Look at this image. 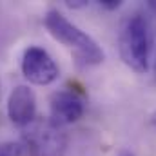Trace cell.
Segmentation results:
<instances>
[{
    "label": "cell",
    "mask_w": 156,
    "mask_h": 156,
    "mask_svg": "<svg viewBox=\"0 0 156 156\" xmlns=\"http://www.w3.org/2000/svg\"><path fill=\"white\" fill-rule=\"evenodd\" d=\"M98 4H100L102 7L109 9V11H115V9H118V7L122 5V2H120V0H100Z\"/></svg>",
    "instance_id": "ba28073f"
},
{
    "label": "cell",
    "mask_w": 156,
    "mask_h": 156,
    "mask_svg": "<svg viewBox=\"0 0 156 156\" xmlns=\"http://www.w3.org/2000/svg\"><path fill=\"white\" fill-rule=\"evenodd\" d=\"M7 116L18 127H27L37 116V96L29 85H16L7 98Z\"/></svg>",
    "instance_id": "8992f818"
},
{
    "label": "cell",
    "mask_w": 156,
    "mask_h": 156,
    "mask_svg": "<svg viewBox=\"0 0 156 156\" xmlns=\"http://www.w3.org/2000/svg\"><path fill=\"white\" fill-rule=\"evenodd\" d=\"M22 75L31 83L49 85L58 78L60 69L53 60V56L44 47L31 45L24 51V56H22Z\"/></svg>",
    "instance_id": "277c9868"
},
{
    "label": "cell",
    "mask_w": 156,
    "mask_h": 156,
    "mask_svg": "<svg viewBox=\"0 0 156 156\" xmlns=\"http://www.w3.org/2000/svg\"><path fill=\"white\" fill-rule=\"evenodd\" d=\"M27 149L20 142H4L0 144V156H26Z\"/></svg>",
    "instance_id": "52a82bcc"
},
{
    "label": "cell",
    "mask_w": 156,
    "mask_h": 156,
    "mask_svg": "<svg viewBox=\"0 0 156 156\" xmlns=\"http://www.w3.org/2000/svg\"><path fill=\"white\" fill-rule=\"evenodd\" d=\"M49 111H51L49 120L55 125H58V127L69 125L83 116L85 102L80 94L73 93V91H56L51 94Z\"/></svg>",
    "instance_id": "5b68a950"
},
{
    "label": "cell",
    "mask_w": 156,
    "mask_h": 156,
    "mask_svg": "<svg viewBox=\"0 0 156 156\" xmlns=\"http://www.w3.org/2000/svg\"><path fill=\"white\" fill-rule=\"evenodd\" d=\"M118 49L123 64L136 73H147L153 51V29L145 13L127 16L118 33Z\"/></svg>",
    "instance_id": "6da1fadb"
},
{
    "label": "cell",
    "mask_w": 156,
    "mask_h": 156,
    "mask_svg": "<svg viewBox=\"0 0 156 156\" xmlns=\"http://www.w3.org/2000/svg\"><path fill=\"white\" fill-rule=\"evenodd\" d=\"M120 156H133V154H129V153H122Z\"/></svg>",
    "instance_id": "9c48e42d"
},
{
    "label": "cell",
    "mask_w": 156,
    "mask_h": 156,
    "mask_svg": "<svg viewBox=\"0 0 156 156\" xmlns=\"http://www.w3.org/2000/svg\"><path fill=\"white\" fill-rule=\"evenodd\" d=\"M44 24L53 38L75 51L78 62L85 66H98L104 62V51L98 42L85 31H82L76 24L67 20L60 11L49 9L44 16Z\"/></svg>",
    "instance_id": "7a4b0ae2"
},
{
    "label": "cell",
    "mask_w": 156,
    "mask_h": 156,
    "mask_svg": "<svg viewBox=\"0 0 156 156\" xmlns=\"http://www.w3.org/2000/svg\"><path fill=\"white\" fill-rule=\"evenodd\" d=\"M153 123H154V125H156V116H154V118H153Z\"/></svg>",
    "instance_id": "30bf717a"
},
{
    "label": "cell",
    "mask_w": 156,
    "mask_h": 156,
    "mask_svg": "<svg viewBox=\"0 0 156 156\" xmlns=\"http://www.w3.org/2000/svg\"><path fill=\"white\" fill-rule=\"evenodd\" d=\"M22 144L29 156H66L67 136L49 118L35 120L24 129Z\"/></svg>",
    "instance_id": "3957f363"
}]
</instances>
